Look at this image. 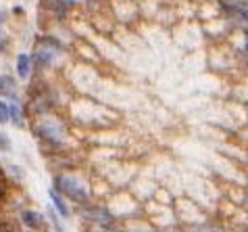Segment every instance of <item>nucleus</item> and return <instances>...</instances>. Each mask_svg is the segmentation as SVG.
I'll list each match as a JSON object with an SVG mask.
<instances>
[{"label": "nucleus", "instance_id": "39448f33", "mask_svg": "<svg viewBox=\"0 0 248 232\" xmlns=\"http://www.w3.org/2000/svg\"><path fill=\"white\" fill-rule=\"evenodd\" d=\"M36 61L40 65H48V63H52V57H54V50L52 49H48V42L46 44H38V49H36Z\"/></svg>", "mask_w": 248, "mask_h": 232}, {"label": "nucleus", "instance_id": "6e6552de", "mask_svg": "<svg viewBox=\"0 0 248 232\" xmlns=\"http://www.w3.org/2000/svg\"><path fill=\"white\" fill-rule=\"evenodd\" d=\"M17 73L21 78L30 76V57H27V54H19V59H17Z\"/></svg>", "mask_w": 248, "mask_h": 232}, {"label": "nucleus", "instance_id": "9d476101", "mask_svg": "<svg viewBox=\"0 0 248 232\" xmlns=\"http://www.w3.org/2000/svg\"><path fill=\"white\" fill-rule=\"evenodd\" d=\"M9 121V105L0 103V124H6Z\"/></svg>", "mask_w": 248, "mask_h": 232}, {"label": "nucleus", "instance_id": "f257e3e1", "mask_svg": "<svg viewBox=\"0 0 248 232\" xmlns=\"http://www.w3.org/2000/svg\"><path fill=\"white\" fill-rule=\"evenodd\" d=\"M57 186H59V190L63 195H67V197H71L73 201H78V203H84V201H88V190H86V186L81 184V180H78V178H73V176H59L57 178Z\"/></svg>", "mask_w": 248, "mask_h": 232}, {"label": "nucleus", "instance_id": "423d86ee", "mask_svg": "<svg viewBox=\"0 0 248 232\" xmlns=\"http://www.w3.org/2000/svg\"><path fill=\"white\" fill-rule=\"evenodd\" d=\"M0 94H2V97H13L15 99V94H17L15 80L9 78V76H0Z\"/></svg>", "mask_w": 248, "mask_h": 232}, {"label": "nucleus", "instance_id": "1a4fd4ad", "mask_svg": "<svg viewBox=\"0 0 248 232\" xmlns=\"http://www.w3.org/2000/svg\"><path fill=\"white\" fill-rule=\"evenodd\" d=\"M9 117L15 119V124H17V126H21V124H23L21 111H19V107H17V105H11V109H9Z\"/></svg>", "mask_w": 248, "mask_h": 232}, {"label": "nucleus", "instance_id": "20e7f679", "mask_svg": "<svg viewBox=\"0 0 248 232\" xmlns=\"http://www.w3.org/2000/svg\"><path fill=\"white\" fill-rule=\"evenodd\" d=\"M21 220L25 226H30V228H44V217L40 215L38 211H23Z\"/></svg>", "mask_w": 248, "mask_h": 232}, {"label": "nucleus", "instance_id": "f03ea898", "mask_svg": "<svg viewBox=\"0 0 248 232\" xmlns=\"http://www.w3.org/2000/svg\"><path fill=\"white\" fill-rule=\"evenodd\" d=\"M36 132L42 140H52V142H59L63 138V124L57 119H50L46 117L42 121H38L36 124Z\"/></svg>", "mask_w": 248, "mask_h": 232}, {"label": "nucleus", "instance_id": "0eeeda50", "mask_svg": "<svg viewBox=\"0 0 248 232\" xmlns=\"http://www.w3.org/2000/svg\"><path fill=\"white\" fill-rule=\"evenodd\" d=\"M50 199H52V203H54V207H57L59 214L67 217V215H69V209H67V205L63 203V199L59 197V190H57V188H52V190H50Z\"/></svg>", "mask_w": 248, "mask_h": 232}, {"label": "nucleus", "instance_id": "7ed1b4c3", "mask_svg": "<svg viewBox=\"0 0 248 232\" xmlns=\"http://www.w3.org/2000/svg\"><path fill=\"white\" fill-rule=\"evenodd\" d=\"M81 215H84L86 220H90V222L105 224V226H108V224L113 222V215L108 214L107 207H86V209H81Z\"/></svg>", "mask_w": 248, "mask_h": 232}, {"label": "nucleus", "instance_id": "9b49d317", "mask_svg": "<svg viewBox=\"0 0 248 232\" xmlns=\"http://www.w3.org/2000/svg\"><path fill=\"white\" fill-rule=\"evenodd\" d=\"M9 138H6L4 134H0V151H9Z\"/></svg>", "mask_w": 248, "mask_h": 232}]
</instances>
